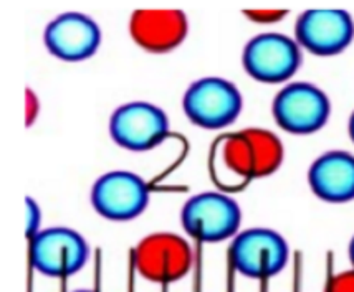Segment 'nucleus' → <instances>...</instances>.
Here are the masks:
<instances>
[{
	"instance_id": "nucleus-1",
	"label": "nucleus",
	"mask_w": 354,
	"mask_h": 292,
	"mask_svg": "<svg viewBox=\"0 0 354 292\" xmlns=\"http://www.w3.org/2000/svg\"><path fill=\"white\" fill-rule=\"evenodd\" d=\"M180 223L184 231L199 243H221L239 235L242 211L229 193L204 192L184 203Z\"/></svg>"
},
{
	"instance_id": "nucleus-2",
	"label": "nucleus",
	"mask_w": 354,
	"mask_h": 292,
	"mask_svg": "<svg viewBox=\"0 0 354 292\" xmlns=\"http://www.w3.org/2000/svg\"><path fill=\"white\" fill-rule=\"evenodd\" d=\"M243 108L242 93L234 83L218 76H205L187 88L183 109L187 119L202 129L227 128L240 116Z\"/></svg>"
},
{
	"instance_id": "nucleus-3",
	"label": "nucleus",
	"mask_w": 354,
	"mask_h": 292,
	"mask_svg": "<svg viewBox=\"0 0 354 292\" xmlns=\"http://www.w3.org/2000/svg\"><path fill=\"white\" fill-rule=\"evenodd\" d=\"M277 124L286 133L308 135L322 130L331 116V101L322 88L295 81L278 91L272 104Z\"/></svg>"
},
{
	"instance_id": "nucleus-4",
	"label": "nucleus",
	"mask_w": 354,
	"mask_h": 292,
	"mask_svg": "<svg viewBox=\"0 0 354 292\" xmlns=\"http://www.w3.org/2000/svg\"><path fill=\"white\" fill-rule=\"evenodd\" d=\"M209 173L223 193L240 192L260 179L259 157L248 129L218 135L209 152Z\"/></svg>"
},
{
	"instance_id": "nucleus-5",
	"label": "nucleus",
	"mask_w": 354,
	"mask_h": 292,
	"mask_svg": "<svg viewBox=\"0 0 354 292\" xmlns=\"http://www.w3.org/2000/svg\"><path fill=\"white\" fill-rule=\"evenodd\" d=\"M229 257L232 268L242 276L265 281L285 269L290 248L280 233L257 226L235 236Z\"/></svg>"
},
{
	"instance_id": "nucleus-6",
	"label": "nucleus",
	"mask_w": 354,
	"mask_h": 292,
	"mask_svg": "<svg viewBox=\"0 0 354 292\" xmlns=\"http://www.w3.org/2000/svg\"><path fill=\"white\" fill-rule=\"evenodd\" d=\"M301 63V46L297 40L275 32H265L250 38L242 53L245 73L265 84L288 81L297 75Z\"/></svg>"
},
{
	"instance_id": "nucleus-7",
	"label": "nucleus",
	"mask_w": 354,
	"mask_h": 292,
	"mask_svg": "<svg viewBox=\"0 0 354 292\" xmlns=\"http://www.w3.org/2000/svg\"><path fill=\"white\" fill-rule=\"evenodd\" d=\"M109 134L126 150L146 152L161 146L169 135V117L159 106L133 101L111 114Z\"/></svg>"
},
{
	"instance_id": "nucleus-8",
	"label": "nucleus",
	"mask_w": 354,
	"mask_h": 292,
	"mask_svg": "<svg viewBox=\"0 0 354 292\" xmlns=\"http://www.w3.org/2000/svg\"><path fill=\"white\" fill-rule=\"evenodd\" d=\"M134 266L149 282L171 284L191 271L192 249L176 233H153L134 249Z\"/></svg>"
},
{
	"instance_id": "nucleus-9",
	"label": "nucleus",
	"mask_w": 354,
	"mask_h": 292,
	"mask_svg": "<svg viewBox=\"0 0 354 292\" xmlns=\"http://www.w3.org/2000/svg\"><path fill=\"white\" fill-rule=\"evenodd\" d=\"M90 256L88 243L78 231L52 226L32 238L30 261L39 273L50 278H68L83 269Z\"/></svg>"
},
{
	"instance_id": "nucleus-10",
	"label": "nucleus",
	"mask_w": 354,
	"mask_h": 292,
	"mask_svg": "<svg viewBox=\"0 0 354 292\" xmlns=\"http://www.w3.org/2000/svg\"><path fill=\"white\" fill-rule=\"evenodd\" d=\"M295 40L316 57H335L353 43L354 20L343 8H310L295 23Z\"/></svg>"
},
{
	"instance_id": "nucleus-11",
	"label": "nucleus",
	"mask_w": 354,
	"mask_h": 292,
	"mask_svg": "<svg viewBox=\"0 0 354 292\" xmlns=\"http://www.w3.org/2000/svg\"><path fill=\"white\" fill-rule=\"evenodd\" d=\"M151 190L136 173L113 171L101 175L91 188V205L96 213L111 222L138 218L147 208Z\"/></svg>"
},
{
	"instance_id": "nucleus-12",
	"label": "nucleus",
	"mask_w": 354,
	"mask_h": 292,
	"mask_svg": "<svg viewBox=\"0 0 354 292\" xmlns=\"http://www.w3.org/2000/svg\"><path fill=\"white\" fill-rule=\"evenodd\" d=\"M98 23L85 14L66 12L46 25L45 46L55 58L63 61H83L98 52L101 45Z\"/></svg>"
},
{
	"instance_id": "nucleus-13",
	"label": "nucleus",
	"mask_w": 354,
	"mask_h": 292,
	"mask_svg": "<svg viewBox=\"0 0 354 292\" xmlns=\"http://www.w3.org/2000/svg\"><path fill=\"white\" fill-rule=\"evenodd\" d=\"M189 32L187 17L177 8L134 10L129 20V35L149 53H167L183 45Z\"/></svg>"
},
{
	"instance_id": "nucleus-14",
	"label": "nucleus",
	"mask_w": 354,
	"mask_h": 292,
	"mask_svg": "<svg viewBox=\"0 0 354 292\" xmlns=\"http://www.w3.org/2000/svg\"><path fill=\"white\" fill-rule=\"evenodd\" d=\"M308 184L319 200L348 203L354 200V154L328 150L315 159L308 171Z\"/></svg>"
},
{
	"instance_id": "nucleus-15",
	"label": "nucleus",
	"mask_w": 354,
	"mask_h": 292,
	"mask_svg": "<svg viewBox=\"0 0 354 292\" xmlns=\"http://www.w3.org/2000/svg\"><path fill=\"white\" fill-rule=\"evenodd\" d=\"M324 292H354V269L343 271L328 279Z\"/></svg>"
},
{
	"instance_id": "nucleus-16",
	"label": "nucleus",
	"mask_w": 354,
	"mask_h": 292,
	"mask_svg": "<svg viewBox=\"0 0 354 292\" xmlns=\"http://www.w3.org/2000/svg\"><path fill=\"white\" fill-rule=\"evenodd\" d=\"M243 14H245L247 19L252 20V22L268 25V23L280 22L281 19H285V15L288 14V12L286 10H245Z\"/></svg>"
},
{
	"instance_id": "nucleus-17",
	"label": "nucleus",
	"mask_w": 354,
	"mask_h": 292,
	"mask_svg": "<svg viewBox=\"0 0 354 292\" xmlns=\"http://www.w3.org/2000/svg\"><path fill=\"white\" fill-rule=\"evenodd\" d=\"M27 235L33 238L37 235L40 225V208L32 198H27Z\"/></svg>"
},
{
	"instance_id": "nucleus-18",
	"label": "nucleus",
	"mask_w": 354,
	"mask_h": 292,
	"mask_svg": "<svg viewBox=\"0 0 354 292\" xmlns=\"http://www.w3.org/2000/svg\"><path fill=\"white\" fill-rule=\"evenodd\" d=\"M25 103H27V111H25V114H27V124L32 126L33 121L39 116V99H37V96L30 90H27V101Z\"/></svg>"
},
{
	"instance_id": "nucleus-19",
	"label": "nucleus",
	"mask_w": 354,
	"mask_h": 292,
	"mask_svg": "<svg viewBox=\"0 0 354 292\" xmlns=\"http://www.w3.org/2000/svg\"><path fill=\"white\" fill-rule=\"evenodd\" d=\"M348 133H349V139H351L354 144V111L349 116V122H348Z\"/></svg>"
},
{
	"instance_id": "nucleus-20",
	"label": "nucleus",
	"mask_w": 354,
	"mask_h": 292,
	"mask_svg": "<svg viewBox=\"0 0 354 292\" xmlns=\"http://www.w3.org/2000/svg\"><path fill=\"white\" fill-rule=\"evenodd\" d=\"M348 256H349V261H351V266L354 269V236L349 241V246H348Z\"/></svg>"
},
{
	"instance_id": "nucleus-21",
	"label": "nucleus",
	"mask_w": 354,
	"mask_h": 292,
	"mask_svg": "<svg viewBox=\"0 0 354 292\" xmlns=\"http://www.w3.org/2000/svg\"><path fill=\"white\" fill-rule=\"evenodd\" d=\"M73 292H96V291H86V289H82V291H73Z\"/></svg>"
}]
</instances>
